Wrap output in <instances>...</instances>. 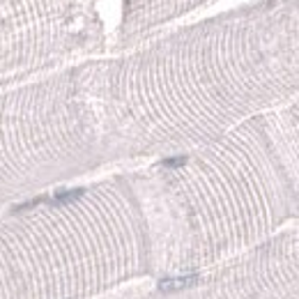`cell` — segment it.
<instances>
[{
    "label": "cell",
    "mask_w": 299,
    "mask_h": 299,
    "mask_svg": "<svg viewBox=\"0 0 299 299\" xmlns=\"http://www.w3.org/2000/svg\"><path fill=\"white\" fill-rule=\"evenodd\" d=\"M200 281L198 274H186V276H170V279H161L159 281V290L173 292V290H186Z\"/></svg>",
    "instance_id": "obj_1"
},
{
    "label": "cell",
    "mask_w": 299,
    "mask_h": 299,
    "mask_svg": "<svg viewBox=\"0 0 299 299\" xmlns=\"http://www.w3.org/2000/svg\"><path fill=\"white\" fill-rule=\"evenodd\" d=\"M182 164H184V157H177V159H166V161H164V166H168V168L182 166Z\"/></svg>",
    "instance_id": "obj_2"
}]
</instances>
